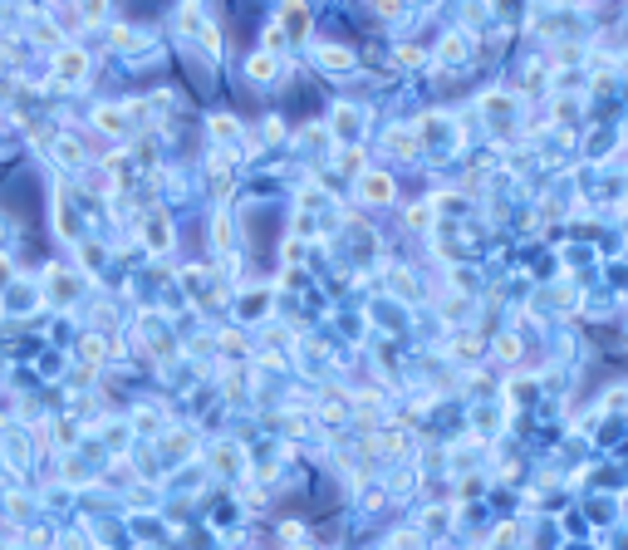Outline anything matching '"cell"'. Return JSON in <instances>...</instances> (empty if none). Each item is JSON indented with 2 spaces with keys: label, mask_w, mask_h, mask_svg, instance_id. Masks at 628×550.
I'll return each instance as SVG.
<instances>
[{
  "label": "cell",
  "mask_w": 628,
  "mask_h": 550,
  "mask_svg": "<svg viewBox=\"0 0 628 550\" xmlns=\"http://www.w3.org/2000/svg\"><path fill=\"white\" fill-rule=\"evenodd\" d=\"M59 74H84V54H64V64H59Z\"/></svg>",
  "instance_id": "1"
},
{
  "label": "cell",
  "mask_w": 628,
  "mask_h": 550,
  "mask_svg": "<svg viewBox=\"0 0 628 550\" xmlns=\"http://www.w3.org/2000/svg\"><path fill=\"white\" fill-rule=\"evenodd\" d=\"M368 197H388V182L383 177H368Z\"/></svg>",
  "instance_id": "2"
}]
</instances>
